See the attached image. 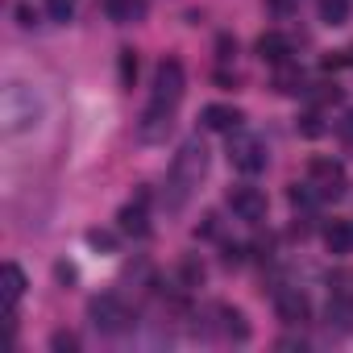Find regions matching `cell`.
<instances>
[{"mask_svg":"<svg viewBox=\"0 0 353 353\" xmlns=\"http://www.w3.org/2000/svg\"><path fill=\"white\" fill-rule=\"evenodd\" d=\"M204 174H208V145L200 137H192L179 145V154H174V162L166 170V188H162L166 212H183L188 200L196 196V188L204 183Z\"/></svg>","mask_w":353,"mask_h":353,"instance_id":"6da1fadb","label":"cell"},{"mask_svg":"<svg viewBox=\"0 0 353 353\" xmlns=\"http://www.w3.org/2000/svg\"><path fill=\"white\" fill-rule=\"evenodd\" d=\"M225 154H229V162H233L241 174H258V170L266 166V158H270V154H266V141L254 137V133H241V129L229 133V150H225Z\"/></svg>","mask_w":353,"mask_h":353,"instance_id":"7a4b0ae2","label":"cell"},{"mask_svg":"<svg viewBox=\"0 0 353 353\" xmlns=\"http://www.w3.org/2000/svg\"><path fill=\"white\" fill-rule=\"evenodd\" d=\"M88 320H92L100 332H108V336L133 328V312H129L125 299H117V295H96V299L88 303Z\"/></svg>","mask_w":353,"mask_h":353,"instance_id":"3957f363","label":"cell"},{"mask_svg":"<svg viewBox=\"0 0 353 353\" xmlns=\"http://www.w3.org/2000/svg\"><path fill=\"white\" fill-rule=\"evenodd\" d=\"M183 92H188V71H183V63H179V59H162L158 71H154V100L166 104V108H179Z\"/></svg>","mask_w":353,"mask_h":353,"instance_id":"277c9868","label":"cell"},{"mask_svg":"<svg viewBox=\"0 0 353 353\" xmlns=\"http://www.w3.org/2000/svg\"><path fill=\"white\" fill-rule=\"evenodd\" d=\"M170 125H174V108H166V104L150 100V108H145V112H141V121H137V137H141L145 145H158V141H166Z\"/></svg>","mask_w":353,"mask_h":353,"instance_id":"5b68a950","label":"cell"},{"mask_svg":"<svg viewBox=\"0 0 353 353\" xmlns=\"http://www.w3.org/2000/svg\"><path fill=\"white\" fill-rule=\"evenodd\" d=\"M312 188L320 192V200H336L341 188H345V166L332 162V158H312Z\"/></svg>","mask_w":353,"mask_h":353,"instance_id":"8992f818","label":"cell"},{"mask_svg":"<svg viewBox=\"0 0 353 353\" xmlns=\"http://www.w3.org/2000/svg\"><path fill=\"white\" fill-rule=\"evenodd\" d=\"M229 212L237 221H245V225H258L266 216V196L258 188H233L229 192Z\"/></svg>","mask_w":353,"mask_h":353,"instance_id":"52a82bcc","label":"cell"},{"mask_svg":"<svg viewBox=\"0 0 353 353\" xmlns=\"http://www.w3.org/2000/svg\"><path fill=\"white\" fill-rule=\"evenodd\" d=\"M274 312H279V320H283L287 328H299V324H307L312 303H307V295H303L299 287H287V291L274 295Z\"/></svg>","mask_w":353,"mask_h":353,"instance_id":"ba28073f","label":"cell"},{"mask_svg":"<svg viewBox=\"0 0 353 353\" xmlns=\"http://www.w3.org/2000/svg\"><path fill=\"white\" fill-rule=\"evenodd\" d=\"M291 54H295V46H291V38H287V34L270 30V34H262V38H258V59H262V63L283 67V63H291Z\"/></svg>","mask_w":353,"mask_h":353,"instance_id":"9c48e42d","label":"cell"},{"mask_svg":"<svg viewBox=\"0 0 353 353\" xmlns=\"http://www.w3.org/2000/svg\"><path fill=\"white\" fill-rule=\"evenodd\" d=\"M200 125L204 129H216V133H233V129H241V112L229 108V104H208L200 112Z\"/></svg>","mask_w":353,"mask_h":353,"instance_id":"30bf717a","label":"cell"},{"mask_svg":"<svg viewBox=\"0 0 353 353\" xmlns=\"http://www.w3.org/2000/svg\"><path fill=\"white\" fill-rule=\"evenodd\" d=\"M117 221H121V233H129V237H145V233H150V221H145V192H141L133 204H125Z\"/></svg>","mask_w":353,"mask_h":353,"instance_id":"8fae6325","label":"cell"},{"mask_svg":"<svg viewBox=\"0 0 353 353\" xmlns=\"http://www.w3.org/2000/svg\"><path fill=\"white\" fill-rule=\"evenodd\" d=\"M324 245H328V254H349L353 250V221H328Z\"/></svg>","mask_w":353,"mask_h":353,"instance_id":"7c38bea8","label":"cell"},{"mask_svg":"<svg viewBox=\"0 0 353 353\" xmlns=\"http://www.w3.org/2000/svg\"><path fill=\"white\" fill-rule=\"evenodd\" d=\"M216 316H221V332H225L229 341H250V320H245L237 307L221 303V307H216Z\"/></svg>","mask_w":353,"mask_h":353,"instance_id":"4fadbf2b","label":"cell"},{"mask_svg":"<svg viewBox=\"0 0 353 353\" xmlns=\"http://www.w3.org/2000/svg\"><path fill=\"white\" fill-rule=\"evenodd\" d=\"M104 9L117 26H133L145 17V0H104Z\"/></svg>","mask_w":353,"mask_h":353,"instance_id":"5bb4252c","label":"cell"},{"mask_svg":"<svg viewBox=\"0 0 353 353\" xmlns=\"http://www.w3.org/2000/svg\"><path fill=\"white\" fill-rule=\"evenodd\" d=\"M353 13V0H320V21L324 26H345Z\"/></svg>","mask_w":353,"mask_h":353,"instance_id":"9a60e30c","label":"cell"},{"mask_svg":"<svg viewBox=\"0 0 353 353\" xmlns=\"http://www.w3.org/2000/svg\"><path fill=\"white\" fill-rule=\"evenodd\" d=\"M274 88H279V92H287V96L303 92V71H299V67H291V63H283V67H279V75H274Z\"/></svg>","mask_w":353,"mask_h":353,"instance_id":"2e32d148","label":"cell"},{"mask_svg":"<svg viewBox=\"0 0 353 353\" xmlns=\"http://www.w3.org/2000/svg\"><path fill=\"white\" fill-rule=\"evenodd\" d=\"M5 291H9V307H17L21 303V295H26V274H21V266H5Z\"/></svg>","mask_w":353,"mask_h":353,"instance_id":"e0dca14e","label":"cell"},{"mask_svg":"<svg viewBox=\"0 0 353 353\" xmlns=\"http://www.w3.org/2000/svg\"><path fill=\"white\" fill-rule=\"evenodd\" d=\"M117 67H121V88H133V79H137V54L133 50H121Z\"/></svg>","mask_w":353,"mask_h":353,"instance_id":"ac0fdd59","label":"cell"},{"mask_svg":"<svg viewBox=\"0 0 353 353\" xmlns=\"http://www.w3.org/2000/svg\"><path fill=\"white\" fill-rule=\"evenodd\" d=\"M46 13H50L54 21H63V26H67V21L75 17V0H46Z\"/></svg>","mask_w":353,"mask_h":353,"instance_id":"d6986e66","label":"cell"},{"mask_svg":"<svg viewBox=\"0 0 353 353\" xmlns=\"http://www.w3.org/2000/svg\"><path fill=\"white\" fill-rule=\"evenodd\" d=\"M299 133H303V137H320V133H324V117H320L316 108L303 112V117H299Z\"/></svg>","mask_w":353,"mask_h":353,"instance_id":"ffe728a7","label":"cell"},{"mask_svg":"<svg viewBox=\"0 0 353 353\" xmlns=\"http://www.w3.org/2000/svg\"><path fill=\"white\" fill-rule=\"evenodd\" d=\"M88 245H92V250H104V254H112V250H117V237H112L108 229H92V233H88Z\"/></svg>","mask_w":353,"mask_h":353,"instance_id":"44dd1931","label":"cell"},{"mask_svg":"<svg viewBox=\"0 0 353 353\" xmlns=\"http://www.w3.org/2000/svg\"><path fill=\"white\" fill-rule=\"evenodd\" d=\"M50 349H54V353H75V349H79V336H75V332H54V336H50Z\"/></svg>","mask_w":353,"mask_h":353,"instance_id":"7402d4cb","label":"cell"},{"mask_svg":"<svg viewBox=\"0 0 353 353\" xmlns=\"http://www.w3.org/2000/svg\"><path fill=\"white\" fill-rule=\"evenodd\" d=\"M183 283H188V287H200V283H204V266H200L196 258L183 262Z\"/></svg>","mask_w":353,"mask_h":353,"instance_id":"603a6c76","label":"cell"},{"mask_svg":"<svg viewBox=\"0 0 353 353\" xmlns=\"http://www.w3.org/2000/svg\"><path fill=\"white\" fill-rule=\"evenodd\" d=\"M341 137H345V141H353V108H349V112H345V121H341Z\"/></svg>","mask_w":353,"mask_h":353,"instance_id":"cb8c5ba5","label":"cell"},{"mask_svg":"<svg viewBox=\"0 0 353 353\" xmlns=\"http://www.w3.org/2000/svg\"><path fill=\"white\" fill-rule=\"evenodd\" d=\"M270 5H274V9H287V5H291V0H270Z\"/></svg>","mask_w":353,"mask_h":353,"instance_id":"d4e9b609","label":"cell"},{"mask_svg":"<svg viewBox=\"0 0 353 353\" xmlns=\"http://www.w3.org/2000/svg\"><path fill=\"white\" fill-rule=\"evenodd\" d=\"M349 63H353V50H349Z\"/></svg>","mask_w":353,"mask_h":353,"instance_id":"484cf974","label":"cell"}]
</instances>
